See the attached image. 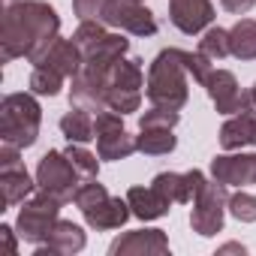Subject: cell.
Returning <instances> with one entry per match:
<instances>
[{
	"label": "cell",
	"mask_w": 256,
	"mask_h": 256,
	"mask_svg": "<svg viewBox=\"0 0 256 256\" xmlns=\"http://www.w3.org/2000/svg\"><path fill=\"white\" fill-rule=\"evenodd\" d=\"M60 30V16L54 6L42 0H18L4 12V30H0V54L4 60L28 58L34 66L52 48Z\"/></svg>",
	"instance_id": "cell-1"
},
{
	"label": "cell",
	"mask_w": 256,
	"mask_h": 256,
	"mask_svg": "<svg viewBox=\"0 0 256 256\" xmlns=\"http://www.w3.org/2000/svg\"><path fill=\"white\" fill-rule=\"evenodd\" d=\"M187 52L181 48H163L151 70H148V102L160 106V108H181L190 96L187 88Z\"/></svg>",
	"instance_id": "cell-2"
},
{
	"label": "cell",
	"mask_w": 256,
	"mask_h": 256,
	"mask_svg": "<svg viewBox=\"0 0 256 256\" xmlns=\"http://www.w3.org/2000/svg\"><path fill=\"white\" fill-rule=\"evenodd\" d=\"M40 120L42 108L30 94H10L0 102V139L16 148H30L40 136Z\"/></svg>",
	"instance_id": "cell-3"
},
{
	"label": "cell",
	"mask_w": 256,
	"mask_h": 256,
	"mask_svg": "<svg viewBox=\"0 0 256 256\" xmlns=\"http://www.w3.org/2000/svg\"><path fill=\"white\" fill-rule=\"evenodd\" d=\"M36 187L46 190V193H52L60 205L64 202H72L76 199V190H78V169L72 166V160L64 151H48V154L40 157Z\"/></svg>",
	"instance_id": "cell-4"
},
{
	"label": "cell",
	"mask_w": 256,
	"mask_h": 256,
	"mask_svg": "<svg viewBox=\"0 0 256 256\" xmlns=\"http://www.w3.org/2000/svg\"><path fill=\"white\" fill-rule=\"evenodd\" d=\"M226 208H229L226 184H220V181H205V187L196 193L193 211H190V226H193V232H199L202 238L217 235V232L223 229Z\"/></svg>",
	"instance_id": "cell-5"
},
{
	"label": "cell",
	"mask_w": 256,
	"mask_h": 256,
	"mask_svg": "<svg viewBox=\"0 0 256 256\" xmlns=\"http://www.w3.org/2000/svg\"><path fill=\"white\" fill-rule=\"evenodd\" d=\"M58 211H60V202H58L52 193H46V190H40V196H34L30 202H24V208L18 211V223H16L22 241H28V244H42V241L48 238L52 226L60 220Z\"/></svg>",
	"instance_id": "cell-6"
},
{
	"label": "cell",
	"mask_w": 256,
	"mask_h": 256,
	"mask_svg": "<svg viewBox=\"0 0 256 256\" xmlns=\"http://www.w3.org/2000/svg\"><path fill=\"white\" fill-rule=\"evenodd\" d=\"M100 22L108 28H120L126 34H136V36H154L157 34V22H154L151 10H145L139 0H108Z\"/></svg>",
	"instance_id": "cell-7"
},
{
	"label": "cell",
	"mask_w": 256,
	"mask_h": 256,
	"mask_svg": "<svg viewBox=\"0 0 256 256\" xmlns=\"http://www.w3.org/2000/svg\"><path fill=\"white\" fill-rule=\"evenodd\" d=\"M202 88L208 90V96H211V102L217 106L220 114H238L241 108L250 106V96L241 94V88H238V82L229 70H214Z\"/></svg>",
	"instance_id": "cell-8"
},
{
	"label": "cell",
	"mask_w": 256,
	"mask_h": 256,
	"mask_svg": "<svg viewBox=\"0 0 256 256\" xmlns=\"http://www.w3.org/2000/svg\"><path fill=\"white\" fill-rule=\"evenodd\" d=\"M211 178L226 187L256 184V154H220L211 160Z\"/></svg>",
	"instance_id": "cell-9"
},
{
	"label": "cell",
	"mask_w": 256,
	"mask_h": 256,
	"mask_svg": "<svg viewBox=\"0 0 256 256\" xmlns=\"http://www.w3.org/2000/svg\"><path fill=\"white\" fill-rule=\"evenodd\" d=\"M108 253L112 256H160V253H169V238L163 229H136L120 235L108 247Z\"/></svg>",
	"instance_id": "cell-10"
},
{
	"label": "cell",
	"mask_w": 256,
	"mask_h": 256,
	"mask_svg": "<svg viewBox=\"0 0 256 256\" xmlns=\"http://www.w3.org/2000/svg\"><path fill=\"white\" fill-rule=\"evenodd\" d=\"M169 18L181 34L193 36V34H202L214 22V4L211 0H172Z\"/></svg>",
	"instance_id": "cell-11"
},
{
	"label": "cell",
	"mask_w": 256,
	"mask_h": 256,
	"mask_svg": "<svg viewBox=\"0 0 256 256\" xmlns=\"http://www.w3.org/2000/svg\"><path fill=\"white\" fill-rule=\"evenodd\" d=\"M88 238L84 229L72 220H58L48 232V238L42 244H36V256H72L78 250H84Z\"/></svg>",
	"instance_id": "cell-12"
},
{
	"label": "cell",
	"mask_w": 256,
	"mask_h": 256,
	"mask_svg": "<svg viewBox=\"0 0 256 256\" xmlns=\"http://www.w3.org/2000/svg\"><path fill=\"white\" fill-rule=\"evenodd\" d=\"M220 145L223 151H241L247 145H256V108L253 106L241 108L220 126Z\"/></svg>",
	"instance_id": "cell-13"
},
{
	"label": "cell",
	"mask_w": 256,
	"mask_h": 256,
	"mask_svg": "<svg viewBox=\"0 0 256 256\" xmlns=\"http://www.w3.org/2000/svg\"><path fill=\"white\" fill-rule=\"evenodd\" d=\"M36 66H52V70L60 72L64 78H76V76L84 70V52L76 46V40H60V36H58Z\"/></svg>",
	"instance_id": "cell-14"
},
{
	"label": "cell",
	"mask_w": 256,
	"mask_h": 256,
	"mask_svg": "<svg viewBox=\"0 0 256 256\" xmlns=\"http://www.w3.org/2000/svg\"><path fill=\"white\" fill-rule=\"evenodd\" d=\"M84 214V223L90 226V229H96V232H106V229H120L126 220H130V214H133V208H130V202L126 199H114V196H108V199H102L100 205H94V208H88V211H82Z\"/></svg>",
	"instance_id": "cell-15"
},
{
	"label": "cell",
	"mask_w": 256,
	"mask_h": 256,
	"mask_svg": "<svg viewBox=\"0 0 256 256\" xmlns=\"http://www.w3.org/2000/svg\"><path fill=\"white\" fill-rule=\"evenodd\" d=\"M126 202H130V208H133V217H139L145 223L166 217L169 208H172V202L157 187H130L126 190Z\"/></svg>",
	"instance_id": "cell-16"
},
{
	"label": "cell",
	"mask_w": 256,
	"mask_h": 256,
	"mask_svg": "<svg viewBox=\"0 0 256 256\" xmlns=\"http://www.w3.org/2000/svg\"><path fill=\"white\" fill-rule=\"evenodd\" d=\"M34 181H30V175H28V169L24 166H18V169H0V190H4V208H10V205H18V202H24L30 193H34ZM0 208V211H4Z\"/></svg>",
	"instance_id": "cell-17"
},
{
	"label": "cell",
	"mask_w": 256,
	"mask_h": 256,
	"mask_svg": "<svg viewBox=\"0 0 256 256\" xmlns=\"http://www.w3.org/2000/svg\"><path fill=\"white\" fill-rule=\"evenodd\" d=\"M133 151H139V145H136V136H130L126 130H112L96 136L100 160H126Z\"/></svg>",
	"instance_id": "cell-18"
},
{
	"label": "cell",
	"mask_w": 256,
	"mask_h": 256,
	"mask_svg": "<svg viewBox=\"0 0 256 256\" xmlns=\"http://www.w3.org/2000/svg\"><path fill=\"white\" fill-rule=\"evenodd\" d=\"M60 133L70 139V142H82L88 145L90 139H96V130H94V118L88 108H78L72 106L64 118H60Z\"/></svg>",
	"instance_id": "cell-19"
},
{
	"label": "cell",
	"mask_w": 256,
	"mask_h": 256,
	"mask_svg": "<svg viewBox=\"0 0 256 256\" xmlns=\"http://www.w3.org/2000/svg\"><path fill=\"white\" fill-rule=\"evenodd\" d=\"M136 145H139L142 154L160 157V154H172L178 139L172 136V130H166V126H142V133L136 136Z\"/></svg>",
	"instance_id": "cell-20"
},
{
	"label": "cell",
	"mask_w": 256,
	"mask_h": 256,
	"mask_svg": "<svg viewBox=\"0 0 256 256\" xmlns=\"http://www.w3.org/2000/svg\"><path fill=\"white\" fill-rule=\"evenodd\" d=\"M229 46L238 60H256V22L253 18L235 22V28L229 30Z\"/></svg>",
	"instance_id": "cell-21"
},
{
	"label": "cell",
	"mask_w": 256,
	"mask_h": 256,
	"mask_svg": "<svg viewBox=\"0 0 256 256\" xmlns=\"http://www.w3.org/2000/svg\"><path fill=\"white\" fill-rule=\"evenodd\" d=\"M106 88H130V90H142L145 88V76H142V66L136 60H118L108 76H106Z\"/></svg>",
	"instance_id": "cell-22"
},
{
	"label": "cell",
	"mask_w": 256,
	"mask_h": 256,
	"mask_svg": "<svg viewBox=\"0 0 256 256\" xmlns=\"http://www.w3.org/2000/svg\"><path fill=\"white\" fill-rule=\"evenodd\" d=\"M199 52L211 60H223L226 54H232V46H229V30L223 28H208L199 40Z\"/></svg>",
	"instance_id": "cell-23"
},
{
	"label": "cell",
	"mask_w": 256,
	"mask_h": 256,
	"mask_svg": "<svg viewBox=\"0 0 256 256\" xmlns=\"http://www.w3.org/2000/svg\"><path fill=\"white\" fill-rule=\"evenodd\" d=\"M142 106V90H130V88H106V108L130 114L139 112Z\"/></svg>",
	"instance_id": "cell-24"
},
{
	"label": "cell",
	"mask_w": 256,
	"mask_h": 256,
	"mask_svg": "<svg viewBox=\"0 0 256 256\" xmlns=\"http://www.w3.org/2000/svg\"><path fill=\"white\" fill-rule=\"evenodd\" d=\"M64 88V76L54 72L52 66H34L30 72V90L40 96H58Z\"/></svg>",
	"instance_id": "cell-25"
},
{
	"label": "cell",
	"mask_w": 256,
	"mask_h": 256,
	"mask_svg": "<svg viewBox=\"0 0 256 256\" xmlns=\"http://www.w3.org/2000/svg\"><path fill=\"white\" fill-rule=\"evenodd\" d=\"M70 160H72V166L82 172V175H88V178H94L96 172H100V160L88 151V148H82V142H70V148L64 151Z\"/></svg>",
	"instance_id": "cell-26"
},
{
	"label": "cell",
	"mask_w": 256,
	"mask_h": 256,
	"mask_svg": "<svg viewBox=\"0 0 256 256\" xmlns=\"http://www.w3.org/2000/svg\"><path fill=\"white\" fill-rule=\"evenodd\" d=\"M229 214L241 223H256V196L244 193V190L229 196Z\"/></svg>",
	"instance_id": "cell-27"
},
{
	"label": "cell",
	"mask_w": 256,
	"mask_h": 256,
	"mask_svg": "<svg viewBox=\"0 0 256 256\" xmlns=\"http://www.w3.org/2000/svg\"><path fill=\"white\" fill-rule=\"evenodd\" d=\"M102 199H108V193H106V187L100 184V181H84V184H78V190H76V205L82 208V211H88V208H94V205H100Z\"/></svg>",
	"instance_id": "cell-28"
},
{
	"label": "cell",
	"mask_w": 256,
	"mask_h": 256,
	"mask_svg": "<svg viewBox=\"0 0 256 256\" xmlns=\"http://www.w3.org/2000/svg\"><path fill=\"white\" fill-rule=\"evenodd\" d=\"M106 36V24L102 22H96V18H90V22H78V28H76V34H72V40H76V46L84 52L88 46H94L96 40H102Z\"/></svg>",
	"instance_id": "cell-29"
},
{
	"label": "cell",
	"mask_w": 256,
	"mask_h": 256,
	"mask_svg": "<svg viewBox=\"0 0 256 256\" xmlns=\"http://www.w3.org/2000/svg\"><path fill=\"white\" fill-rule=\"evenodd\" d=\"M175 124H178V112L175 108H160V106H151L139 118V126H166V130H172Z\"/></svg>",
	"instance_id": "cell-30"
},
{
	"label": "cell",
	"mask_w": 256,
	"mask_h": 256,
	"mask_svg": "<svg viewBox=\"0 0 256 256\" xmlns=\"http://www.w3.org/2000/svg\"><path fill=\"white\" fill-rule=\"evenodd\" d=\"M187 72L193 76V82H199V84H205L208 82V76L214 72L211 70V58H205L202 52H187Z\"/></svg>",
	"instance_id": "cell-31"
},
{
	"label": "cell",
	"mask_w": 256,
	"mask_h": 256,
	"mask_svg": "<svg viewBox=\"0 0 256 256\" xmlns=\"http://www.w3.org/2000/svg\"><path fill=\"white\" fill-rule=\"evenodd\" d=\"M108 0H72V10L78 16V22H90V18H102V10H106Z\"/></svg>",
	"instance_id": "cell-32"
},
{
	"label": "cell",
	"mask_w": 256,
	"mask_h": 256,
	"mask_svg": "<svg viewBox=\"0 0 256 256\" xmlns=\"http://www.w3.org/2000/svg\"><path fill=\"white\" fill-rule=\"evenodd\" d=\"M18 151H22V148L4 142V148H0V169H18V166H24L22 157H18Z\"/></svg>",
	"instance_id": "cell-33"
},
{
	"label": "cell",
	"mask_w": 256,
	"mask_h": 256,
	"mask_svg": "<svg viewBox=\"0 0 256 256\" xmlns=\"http://www.w3.org/2000/svg\"><path fill=\"white\" fill-rule=\"evenodd\" d=\"M220 6L226 12H232V16H244V12H250L256 6V0H220Z\"/></svg>",
	"instance_id": "cell-34"
},
{
	"label": "cell",
	"mask_w": 256,
	"mask_h": 256,
	"mask_svg": "<svg viewBox=\"0 0 256 256\" xmlns=\"http://www.w3.org/2000/svg\"><path fill=\"white\" fill-rule=\"evenodd\" d=\"M0 238L6 241V250H10V253L18 250V244H16V238H12V229H10V226H0Z\"/></svg>",
	"instance_id": "cell-35"
},
{
	"label": "cell",
	"mask_w": 256,
	"mask_h": 256,
	"mask_svg": "<svg viewBox=\"0 0 256 256\" xmlns=\"http://www.w3.org/2000/svg\"><path fill=\"white\" fill-rule=\"evenodd\" d=\"M217 253H247V247L244 244H223V247H217Z\"/></svg>",
	"instance_id": "cell-36"
},
{
	"label": "cell",
	"mask_w": 256,
	"mask_h": 256,
	"mask_svg": "<svg viewBox=\"0 0 256 256\" xmlns=\"http://www.w3.org/2000/svg\"><path fill=\"white\" fill-rule=\"evenodd\" d=\"M247 96H250V106H253V108H256V84H253V88H250V94H247Z\"/></svg>",
	"instance_id": "cell-37"
},
{
	"label": "cell",
	"mask_w": 256,
	"mask_h": 256,
	"mask_svg": "<svg viewBox=\"0 0 256 256\" xmlns=\"http://www.w3.org/2000/svg\"><path fill=\"white\" fill-rule=\"evenodd\" d=\"M6 4H18V0H6Z\"/></svg>",
	"instance_id": "cell-38"
},
{
	"label": "cell",
	"mask_w": 256,
	"mask_h": 256,
	"mask_svg": "<svg viewBox=\"0 0 256 256\" xmlns=\"http://www.w3.org/2000/svg\"><path fill=\"white\" fill-rule=\"evenodd\" d=\"M139 4H142V0H139Z\"/></svg>",
	"instance_id": "cell-39"
}]
</instances>
